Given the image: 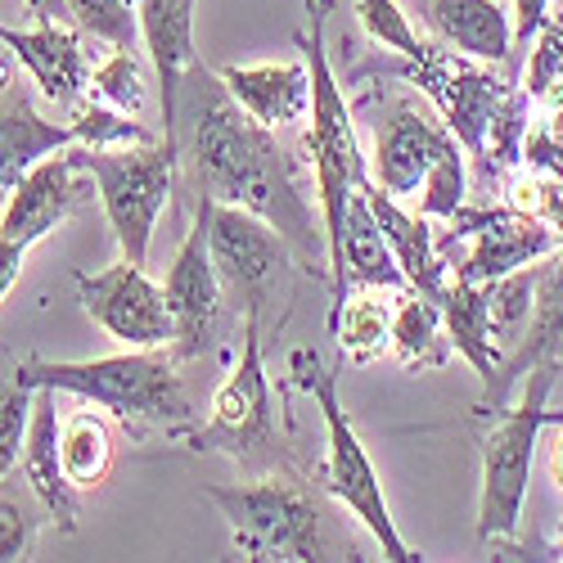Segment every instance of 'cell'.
<instances>
[{
	"label": "cell",
	"instance_id": "6da1fadb",
	"mask_svg": "<svg viewBox=\"0 0 563 563\" xmlns=\"http://www.w3.org/2000/svg\"><path fill=\"white\" fill-rule=\"evenodd\" d=\"M190 131V154L199 172V190L217 203L249 208L262 221H271L302 271L316 279H330V240L324 221H316L307 195L294 180V163L271 126L249 118L230 100V90L217 73L195 64L180 81L176 96V131ZM172 131V135H176ZM334 285V279H330Z\"/></svg>",
	"mask_w": 563,
	"mask_h": 563
},
{
	"label": "cell",
	"instance_id": "7a4b0ae2",
	"mask_svg": "<svg viewBox=\"0 0 563 563\" xmlns=\"http://www.w3.org/2000/svg\"><path fill=\"white\" fill-rule=\"evenodd\" d=\"M27 388L73 393L90 406L109 410L122 429L145 433H190V397L180 388L172 347H131L100 361H27L14 369Z\"/></svg>",
	"mask_w": 563,
	"mask_h": 563
},
{
	"label": "cell",
	"instance_id": "3957f363",
	"mask_svg": "<svg viewBox=\"0 0 563 563\" xmlns=\"http://www.w3.org/2000/svg\"><path fill=\"white\" fill-rule=\"evenodd\" d=\"M343 361L347 356H339L334 365H324L311 347H298L289 356L294 384L324 415V464H320V478H324V487H330V496L339 505H347L352 519H361V528L374 541H379L384 559H393V563H419L424 554H415L401 541V532L393 523V509L384 500V483H379V474H374L369 451H365V442H361V433L352 424V415H347V406L339 397V369H343Z\"/></svg>",
	"mask_w": 563,
	"mask_h": 563
},
{
	"label": "cell",
	"instance_id": "277c9868",
	"mask_svg": "<svg viewBox=\"0 0 563 563\" xmlns=\"http://www.w3.org/2000/svg\"><path fill=\"white\" fill-rule=\"evenodd\" d=\"M334 0H307V19L311 32L302 36L307 68H311V131H307V150H311V172H316V195H320V221H324V240H330V279L343 253V217L347 199L356 195V185L369 176L365 154L356 145L352 131V109L339 90V77L330 68V45H324V27H330Z\"/></svg>",
	"mask_w": 563,
	"mask_h": 563
},
{
	"label": "cell",
	"instance_id": "5b68a950",
	"mask_svg": "<svg viewBox=\"0 0 563 563\" xmlns=\"http://www.w3.org/2000/svg\"><path fill=\"white\" fill-rule=\"evenodd\" d=\"M77 163L96 180V195L104 203V217L118 234V249L126 262L150 266V240L154 225L172 199L180 140H150V145H73Z\"/></svg>",
	"mask_w": 563,
	"mask_h": 563
},
{
	"label": "cell",
	"instance_id": "8992f818",
	"mask_svg": "<svg viewBox=\"0 0 563 563\" xmlns=\"http://www.w3.org/2000/svg\"><path fill=\"white\" fill-rule=\"evenodd\" d=\"M559 361H537L528 369L523 397L509 410H496L492 429L483 433V487H478V537L483 541H514L528 505V478L537 438L545 429V401L554 388Z\"/></svg>",
	"mask_w": 563,
	"mask_h": 563
},
{
	"label": "cell",
	"instance_id": "52a82bcc",
	"mask_svg": "<svg viewBox=\"0 0 563 563\" xmlns=\"http://www.w3.org/2000/svg\"><path fill=\"white\" fill-rule=\"evenodd\" d=\"M203 496L221 509L234 550L253 563H311L330 559L320 537L316 500L289 478L208 483Z\"/></svg>",
	"mask_w": 563,
	"mask_h": 563
},
{
	"label": "cell",
	"instance_id": "ba28073f",
	"mask_svg": "<svg viewBox=\"0 0 563 563\" xmlns=\"http://www.w3.org/2000/svg\"><path fill=\"white\" fill-rule=\"evenodd\" d=\"M195 451H230L234 460H257L275 442V401L266 384V361H262V330L257 311H244V347L234 369L212 393V419L208 429L185 433Z\"/></svg>",
	"mask_w": 563,
	"mask_h": 563
},
{
	"label": "cell",
	"instance_id": "9c48e42d",
	"mask_svg": "<svg viewBox=\"0 0 563 563\" xmlns=\"http://www.w3.org/2000/svg\"><path fill=\"white\" fill-rule=\"evenodd\" d=\"M397 73L406 81H415L438 104L442 122L451 126V135L464 145V154H474V158L487 154L492 118H496V109L505 104V96L514 90V81H500L492 68H483L478 59H464V55L446 51L442 41H429L419 59H401Z\"/></svg>",
	"mask_w": 563,
	"mask_h": 563
},
{
	"label": "cell",
	"instance_id": "30bf717a",
	"mask_svg": "<svg viewBox=\"0 0 563 563\" xmlns=\"http://www.w3.org/2000/svg\"><path fill=\"white\" fill-rule=\"evenodd\" d=\"M81 311L100 324V330L126 347H172V307L163 285L145 275L135 262H113L96 275H77Z\"/></svg>",
	"mask_w": 563,
	"mask_h": 563
},
{
	"label": "cell",
	"instance_id": "8fae6325",
	"mask_svg": "<svg viewBox=\"0 0 563 563\" xmlns=\"http://www.w3.org/2000/svg\"><path fill=\"white\" fill-rule=\"evenodd\" d=\"M451 234L464 240V257L455 271V279H478V285H492V279L519 271V266H532L541 257H550L563 240L559 230L545 225L541 217L523 212V208H460L451 217Z\"/></svg>",
	"mask_w": 563,
	"mask_h": 563
},
{
	"label": "cell",
	"instance_id": "7c38bea8",
	"mask_svg": "<svg viewBox=\"0 0 563 563\" xmlns=\"http://www.w3.org/2000/svg\"><path fill=\"white\" fill-rule=\"evenodd\" d=\"M163 294H167L172 324H176V334H172L176 361L203 356L217 339V320H221V275L208 253V195L203 190L195 199V225L167 266Z\"/></svg>",
	"mask_w": 563,
	"mask_h": 563
},
{
	"label": "cell",
	"instance_id": "4fadbf2b",
	"mask_svg": "<svg viewBox=\"0 0 563 563\" xmlns=\"http://www.w3.org/2000/svg\"><path fill=\"white\" fill-rule=\"evenodd\" d=\"M208 253L221 275V289L244 298V311H257L271 275L294 262V249L271 221L217 199H208Z\"/></svg>",
	"mask_w": 563,
	"mask_h": 563
},
{
	"label": "cell",
	"instance_id": "5bb4252c",
	"mask_svg": "<svg viewBox=\"0 0 563 563\" xmlns=\"http://www.w3.org/2000/svg\"><path fill=\"white\" fill-rule=\"evenodd\" d=\"M90 195H96V180H90V172L77 163L73 145L55 150L51 158L27 167L23 180L10 190L5 208H0V234L32 249L51 230H59V221H68Z\"/></svg>",
	"mask_w": 563,
	"mask_h": 563
},
{
	"label": "cell",
	"instance_id": "9a60e30c",
	"mask_svg": "<svg viewBox=\"0 0 563 563\" xmlns=\"http://www.w3.org/2000/svg\"><path fill=\"white\" fill-rule=\"evenodd\" d=\"M455 145L460 140L451 135L446 122L429 118L415 104H397L379 122V131H374V180H379L393 199H410V195L419 199L433 163Z\"/></svg>",
	"mask_w": 563,
	"mask_h": 563
},
{
	"label": "cell",
	"instance_id": "2e32d148",
	"mask_svg": "<svg viewBox=\"0 0 563 563\" xmlns=\"http://www.w3.org/2000/svg\"><path fill=\"white\" fill-rule=\"evenodd\" d=\"M0 45L23 64L32 86L41 90L51 104L77 109V100L90 90V64L81 51V36L64 23H36L27 32L0 23Z\"/></svg>",
	"mask_w": 563,
	"mask_h": 563
},
{
	"label": "cell",
	"instance_id": "e0dca14e",
	"mask_svg": "<svg viewBox=\"0 0 563 563\" xmlns=\"http://www.w3.org/2000/svg\"><path fill=\"white\" fill-rule=\"evenodd\" d=\"M77 145L73 122H45L23 81L14 77L10 64H0V199H10V190L23 180L27 167H36L41 158H51L55 150Z\"/></svg>",
	"mask_w": 563,
	"mask_h": 563
},
{
	"label": "cell",
	"instance_id": "ac0fdd59",
	"mask_svg": "<svg viewBox=\"0 0 563 563\" xmlns=\"http://www.w3.org/2000/svg\"><path fill=\"white\" fill-rule=\"evenodd\" d=\"M195 5H199V0H131V10L140 14V41H145V55H150V64H154V73H158L167 135L176 131V96H180V81H185V73L199 64Z\"/></svg>",
	"mask_w": 563,
	"mask_h": 563
},
{
	"label": "cell",
	"instance_id": "d6986e66",
	"mask_svg": "<svg viewBox=\"0 0 563 563\" xmlns=\"http://www.w3.org/2000/svg\"><path fill=\"white\" fill-rule=\"evenodd\" d=\"M55 388H36L32 401V424H27V442H23V478L36 496V505L45 509V519H55L64 532H77L81 505H77V487L64 474V455H59V406H55Z\"/></svg>",
	"mask_w": 563,
	"mask_h": 563
},
{
	"label": "cell",
	"instance_id": "ffe728a7",
	"mask_svg": "<svg viewBox=\"0 0 563 563\" xmlns=\"http://www.w3.org/2000/svg\"><path fill=\"white\" fill-rule=\"evenodd\" d=\"M361 190H365V199H369V208H374V217H379V225H384V240H388V249H393V257H397V266H401V275H406V285L415 289V294H424V298H433V302H442V294H446V285H451V266H446V257L438 253V240H433V230H429V217H419V212H406L379 180H361Z\"/></svg>",
	"mask_w": 563,
	"mask_h": 563
},
{
	"label": "cell",
	"instance_id": "44dd1931",
	"mask_svg": "<svg viewBox=\"0 0 563 563\" xmlns=\"http://www.w3.org/2000/svg\"><path fill=\"white\" fill-rule=\"evenodd\" d=\"M230 100L262 126L279 131L311 113V68L307 64H230L217 73Z\"/></svg>",
	"mask_w": 563,
	"mask_h": 563
},
{
	"label": "cell",
	"instance_id": "7402d4cb",
	"mask_svg": "<svg viewBox=\"0 0 563 563\" xmlns=\"http://www.w3.org/2000/svg\"><path fill=\"white\" fill-rule=\"evenodd\" d=\"M563 356V244L537 266V294H532V324L523 343L500 361L496 384L487 388V401L500 406L505 393L523 379L537 361H559Z\"/></svg>",
	"mask_w": 563,
	"mask_h": 563
},
{
	"label": "cell",
	"instance_id": "603a6c76",
	"mask_svg": "<svg viewBox=\"0 0 563 563\" xmlns=\"http://www.w3.org/2000/svg\"><path fill=\"white\" fill-rule=\"evenodd\" d=\"M347 289H410L361 185L347 199V217H343V253H339V266H334V302L347 298Z\"/></svg>",
	"mask_w": 563,
	"mask_h": 563
},
{
	"label": "cell",
	"instance_id": "cb8c5ba5",
	"mask_svg": "<svg viewBox=\"0 0 563 563\" xmlns=\"http://www.w3.org/2000/svg\"><path fill=\"white\" fill-rule=\"evenodd\" d=\"M424 19L446 51L464 59H478V64L514 59V19L496 0H429Z\"/></svg>",
	"mask_w": 563,
	"mask_h": 563
},
{
	"label": "cell",
	"instance_id": "d4e9b609",
	"mask_svg": "<svg viewBox=\"0 0 563 563\" xmlns=\"http://www.w3.org/2000/svg\"><path fill=\"white\" fill-rule=\"evenodd\" d=\"M438 307H442L451 352L478 369L483 388H492L496 374H500V361H505V352L492 339V285H478V279H451Z\"/></svg>",
	"mask_w": 563,
	"mask_h": 563
},
{
	"label": "cell",
	"instance_id": "484cf974",
	"mask_svg": "<svg viewBox=\"0 0 563 563\" xmlns=\"http://www.w3.org/2000/svg\"><path fill=\"white\" fill-rule=\"evenodd\" d=\"M397 289H347V298L334 302L330 311V330L339 339V352L352 361H374L379 352L393 347V307L397 298H388Z\"/></svg>",
	"mask_w": 563,
	"mask_h": 563
},
{
	"label": "cell",
	"instance_id": "4316f807",
	"mask_svg": "<svg viewBox=\"0 0 563 563\" xmlns=\"http://www.w3.org/2000/svg\"><path fill=\"white\" fill-rule=\"evenodd\" d=\"M406 369H442L451 356V339L442 324V307L424 294H406L393 307V347H388Z\"/></svg>",
	"mask_w": 563,
	"mask_h": 563
},
{
	"label": "cell",
	"instance_id": "83f0119b",
	"mask_svg": "<svg viewBox=\"0 0 563 563\" xmlns=\"http://www.w3.org/2000/svg\"><path fill=\"white\" fill-rule=\"evenodd\" d=\"M59 455H64V474L77 492L100 487L113 468V433L109 419L100 410H73L59 424Z\"/></svg>",
	"mask_w": 563,
	"mask_h": 563
},
{
	"label": "cell",
	"instance_id": "f1b7e54d",
	"mask_svg": "<svg viewBox=\"0 0 563 563\" xmlns=\"http://www.w3.org/2000/svg\"><path fill=\"white\" fill-rule=\"evenodd\" d=\"M532 294H537V266H519L492 279V339L505 356L523 343L532 324Z\"/></svg>",
	"mask_w": 563,
	"mask_h": 563
},
{
	"label": "cell",
	"instance_id": "f546056e",
	"mask_svg": "<svg viewBox=\"0 0 563 563\" xmlns=\"http://www.w3.org/2000/svg\"><path fill=\"white\" fill-rule=\"evenodd\" d=\"M68 14L86 36L104 41L109 51H135L140 14L131 10V0H68Z\"/></svg>",
	"mask_w": 563,
	"mask_h": 563
},
{
	"label": "cell",
	"instance_id": "4dcf8cb0",
	"mask_svg": "<svg viewBox=\"0 0 563 563\" xmlns=\"http://www.w3.org/2000/svg\"><path fill=\"white\" fill-rule=\"evenodd\" d=\"M90 96L118 113H131V118L145 109V68H140L135 51H113L90 73Z\"/></svg>",
	"mask_w": 563,
	"mask_h": 563
},
{
	"label": "cell",
	"instance_id": "1f68e13d",
	"mask_svg": "<svg viewBox=\"0 0 563 563\" xmlns=\"http://www.w3.org/2000/svg\"><path fill=\"white\" fill-rule=\"evenodd\" d=\"M352 10L365 27V36L374 45H384V51H393L397 59H419L424 55L429 41H419V32L410 27V19L401 14L397 0H352Z\"/></svg>",
	"mask_w": 563,
	"mask_h": 563
},
{
	"label": "cell",
	"instance_id": "d6a6232c",
	"mask_svg": "<svg viewBox=\"0 0 563 563\" xmlns=\"http://www.w3.org/2000/svg\"><path fill=\"white\" fill-rule=\"evenodd\" d=\"M32 401L36 388H27L19 374L10 384H0V483L14 474V464L23 460V442H27V424H32Z\"/></svg>",
	"mask_w": 563,
	"mask_h": 563
},
{
	"label": "cell",
	"instance_id": "836d02e7",
	"mask_svg": "<svg viewBox=\"0 0 563 563\" xmlns=\"http://www.w3.org/2000/svg\"><path fill=\"white\" fill-rule=\"evenodd\" d=\"M73 131H77V145H96V150H104V145H150L154 140L140 122H131V113H118L100 100L73 109Z\"/></svg>",
	"mask_w": 563,
	"mask_h": 563
},
{
	"label": "cell",
	"instance_id": "e575fe53",
	"mask_svg": "<svg viewBox=\"0 0 563 563\" xmlns=\"http://www.w3.org/2000/svg\"><path fill=\"white\" fill-rule=\"evenodd\" d=\"M464 190H468L464 145H455V150H446V154L433 163L424 190H419V217H429V221L442 217V221H451V217L464 208Z\"/></svg>",
	"mask_w": 563,
	"mask_h": 563
},
{
	"label": "cell",
	"instance_id": "d590c367",
	"mask_svg": "<svg viewBox=\"0 0 563 563\" xmlns=\"http://www.w3.org/2000/svg\"><path fill=\"white\" fill-rule=\"evenodd\" d=\"M509 203L523 208V212H532V217H541L545 225H554L559 240H563V176L537 172V167H532L528 176H514Z\"/></svg>",
	"mask_w": 563,
	"mask_h": 563
},
{
	"label": "cell",
	"instance_id": "8d00e7d4",
	"mask_svg": "<svg viewBox=\"0 0 563 563\" xmlns=\"http://www.w3.org/2000/svg\"><path fill=\"white\" fill-rule=\"evenodd\" d=\"M45 514V509H41ZM41 514L23 500L0 496V563L14 559H32L36 550V532H41Z\"/></svg>",
	"mask_w": 563,
	"mask_h": 563
},
{
	"label": "cell",
	"instance_id": "74e56055",
	"mask_svg": "<svg viewBox=\"0 0 563 563\" xmlns=\"http://www.w3.org/2000/svg\"><path fill=\"white\" fill-rule=\"evenodd\" d=\"M563 81V14L559 19H545L541 32H537V51H532V68H528V81L523 90L532 100H541L550 86Z\"/></svg>",
	"mask_w": 563,
	"mask_h": 563
},
{
	"label": "cell",
	"instance_id": "f35d334b",
	"mask_svg": "<svg viewBox=\"0 0 563 563\" xmlns=\"http://www.w3.org/2000/svg\"><path fill=\"white\" fill-rule=\"evenodd\" d=\"M550 5L554 0H514V45L528 51V41H537L541 23L550 19Z\"/></svg>",
	"mask_w": 563,
	"mask_h": 563
},
{
	"label": "cell",
	"instance_id": "ab89813d",
	"mask_svg": "<svg viewBox=\"0 0 563 563\" xmlns=\"http://www.w3.org/2000/svg\"><path fill=\"white\" fill-rule=\"evenodd\" d=\"M23 262H27V244L5 240V234H0V302H5V294L19 285Z\"/></svg>",
	"mask_w": 563,
	"mask_h": 563
},
{
	"label": "cell",
	"instance_id": "60d3db41",
	"mask_svg": "<svg viewBox=\"0 0 563 563\" xmlns=\"http://www.w3.org/2000/svg\"><path fill=\"white\" fill-rule=\"evenodd\" d=\"M23 5L32 10L36 23H64L68 19V0H23Z\"/></svg>",
	"mask_w": 563,
	"mask_h": 563
},
{
	"label": "cell",
	"instance_id": "b9f144b4",
	"mask_svg": "<svg viewBox=\"0 0 563 563\" xmlns=\"http://www.w3.org/2000/svg\"><path fill=\"white\" fill-rule=\"evenodd\" d=\"M550 474H554V483H559V492H563V419H559V438H554V446H550Z\"/></svg>",
	"mask_w": 563,
	"mask_h": 563
},
{
	"label": "cell",
	"instance_id": "7bdbcfd3",
	"mask_svg": "<svg viewBox=\"0 0 563 563\" xmlns=\"http://www.w3.org/2000/svg\"><path fill=\"white\" fill-rule=\"evenodd\" d=\"M559 419H563V415H554V410H550V415H545V429H550V424H559Z\"/></svg>",
	"mask_w": 563,
	"mask_h": 563
},
{
	"label": "cell",
	"instance_id": "ee69618b",
	"mask_svg": "<svg viewBox=\"0 0 563 563\" xmlns=\"http://www.w3.org/2000/svg\"><path fill=\"white\" fill-rule=\"evenodd\" d=\"M554 10H559V14H563V0H554Z\"/></svg>",
	"mask_w": 563,
	"mask_h": 563
},
{
	"label": "cell",
	"instance_id": "f6af8a7d",
	"mask_svg": "<svg viewBox=\"0 0 563 563\" xmlns=\"http://www.w3.org/2000/svg\"><path fill=\"white\" fill-rule=\"evenodd\" d=\"M559 554H563V541H559Z\"/></svg>",
	"mask_w": 563,
	"mask_h": 563
}]
</instances>
